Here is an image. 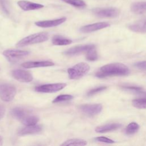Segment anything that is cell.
<instances>
[{
	"instance_id": "8fae6325",
	"label": "cell",
	"mask_w": 146,
	"mask_h": 146,
	"mask_svg": "<svg viewBox=\"0 0 146 146\" xmlns=\"http://www.w3.org/2000/svg\"><path fill=\"white\" fill-rule=\"evenodd\" d=\"M94 48H95V46L94 44H84L77 46L68 49L64 53L65 55L68 56H74L81 54L84 52L87 53V52H88L90 50Z\"/></svg>"
},
{
	"instance_id": "ba28073f",
	"label": "cell",
	"mask_w": 146,
	"mask_h": 146,
	"mask_svg": "<svg viewBox=\"0 0 146 146\" xmlns=\"http://www.w3.org/2000/svg\"><path fill=\"white\" fill-rule=\"evenodd\" d=\"M94 14L100 18H115L119 14L118 9L113 7L96 8L93 10Z\"/></svg>"
},
{
	"instance_id": "5b68a950",
	"label": "cell",
	"mask_w": 146,
	"mask_h": 146,
	"mask_svg": "<svg viewBox=\"0 0 146 146\" xmlns=\"http://www.w3.org/2000/svg\"><path fill=\"white\" fill-rule=\"evenodd\" d=\"M15 86L9 83L0 84V98L4 102H9L13 100L16 94Z\"/></svg>"
},
{
	"instance_id": "f546056e",
	"label": "cell",
	"mask_w": 146,
	"mask_h": 146,
	"mask_svg": "<svg viewBox=\"0 0 146 146\" xmlns=\"http://www.w3.org/2000/svg\"><path fill=\"white\" fill-rule=\"evenodd\" d=\"M134 66L138 69L141 70H146V60L137 62L134 64Z\"/></svg>"
},
{
	"instance_id": "484cf974",
	"label": "cell",
	"mask_w": 146,
	"mask_h": 146,
	"mask_svg": "<svg viewBox=\"0 0 146 146\" xmlns=\"http://www.w3.org/2000/svg\"><path fill=\"white\" fill-rule=\"evenodd\" d=\"M98 58V55L95 48L90 50L87 52L86 59L90 61H95Z\"/></svg>"
},
{
	"instance_id": "30bf717a",
	"label": "cell",
	"mask_w": 146,
	"mask_h": 146,
	"mask_svg": "<svg viewBox=\"0 0 146 146\" xmlns=\"http://www.w3.org/2000/svg\"><path fill=\"white\" fill-rule=\"evenodd\" d=\"M11 75L14 79L21 82L28 83L31 82L33 79L32 74L30 72L24 70H14L12 71Z\"/></svg>"
},
{
	"instance_id": "7402d4cb",
	"label": "cell",
	"mask_w": 146,
	"mask_h": 146,
	"mask_svg": "<svg viewBox=\"0 0 146 146\" xmlns=\"http://www.w3.org/2000/svg\"><path fill=\"white\" fill-rule=\"evenodd\" d=\"M87 144L86 140L79 139H72L67 140L62 143L61 145H85Z\"/></svg>"
},
{
	"instance_id": "44dd1931",
	"label": "cell",
	"mask_w": 146,
	"mask_h": 146,
	"mask_svg": "<svg viewBox=\"0 0 146 146\" xmlns=\"http://www.w3.org/2000/svg\"><path fill=\"white\" fill-rule=\"evenodd\" d=\"M144 96L133 99L132 101V104L133 107L138 109H146V92Z\"/></svg>"
},
{
	"instance_id": "2e32d148",
	"label": "cell",
	"mask_w": 146,
	"mask_h": 146,
	"mask_svg": "<svg viewBox=\"0 0 146 146\" xmlns=\"http://www.w3.org/2000/svg\"><path fill=\"white\" fill-rule=\"evenodd\" d=\"M54 63L50 61H30L26 62L22 64V67L25 68H31L41 67H49L54 66Z\"/></svg>"
},
{
	"instance_id": "4316f807",
	"label": "cell",
	"mask_w": 146,
	"mask_h": 146,
	"mask_svg": "<svg viewBox=\"0 0 146 146\" xmlns=\"http://www.w3.org/2000/svg\"><path fill=\"white\" fill-rule=\"evenodd\" d=\"M123 88L125 90L132 91L133 92L136 93H139L141 94L143 92L142 88L137 86H123Z\"/></svg>"
},
{
	"instance_id": "ffe728a7",
	"label": "cell",
	"mask_w": 146,
	"mask_h": 146,
	"mask_svg": "<svg viewBox=\"0 0 146 146\" xmlns=\"http://www.w3.org/2000/svg\"><path fill=\"white\" fill-rule=\"evenodd\" d=\"M52 43L54 45L64 46L71 44L72 40L60 35H55L52 38Z\"/></svg>"
},
{
	"instance_id": "3957f363",
	"label": "cell",
	"mask_w": 146,
	"mask_h": 146,
	"mask_svg": "<svg viewBox=\"0 0 146 146\" xmlns=\"http://www.w3.org/2000/svg\"><path fill=\"white\" fill-rule=\"evenodd\" d=\"M48 39V35L46 33H38L30 35L21 40H19L17 46L18 47H23L30 44L42 43L46 41Z\"/></svg>"
},
{
	"instance_id": "d4e9b609",
	"label": "cell",
	"mask_w": 146,
	"mask_h": 146,
	"mask_svg": "<svg viewBox=\"0 0 146 146\" xmlns=\"http://www.w3.org/2000/svg\"><path fill=\"white\" fill-rule=\"evenodd\" d=\"M74 98V96L71 95H58L57 97H56L53 100L52 103H59V102H66L68 100H71Z\"/></svg>"
},
{
	"instance_id": "ac0fdd59",
	"label": "cell",
	"mask_w": 146,
	"mask_h": 146,
	"mask_svg": "<svg viewBox=\"0 0 146 146\" xmlns=\"http://www.w3.org/2000/svg\"><path fill=\"white\" fill-rule=\"evenodd\" d=\"M121 127V124L119 123H112L106 125L98 126L95 128V131L99 133H106L115 131Z\"/></svg>"
},
{
	"instance_id": "8992f818",
	"label": "cell",
	"mask_w": 146,
	"mask_h": 146,
	"mask_svg": "<svg viewBox=\"0 0 146 146\" xmlns=\"http://www.w3.org/2000/svg\"><path fill=\"white\" fill-rule=\"evenodd\" d=\"M30 54L28 51L20 50H6L3 52V55L7 60L11 63H15L19 61L23 58L27 56Z\"/></svg>"
},
{
	"instance_id": "7a4b0ae2",
	"label": "cell",
	"mask_w": 146,
	"mask_h": 146,
	"mask_svg": "<svg viewBox=\"0 0 146 146\" xmlns=\"http://www.w3.org/2000/svg\"><path fill=\"white\" fill-rule=\"evenodd\" d=\"M10 112L13 117L25 125H35L39 121V117L37 116L22 107H15L11 110Z\"/></svg>"
},
{
	"instance_id": "9a60e30c",
	"label": "cell",
	"mask_w": 146,
	"mask_h": 146,
	"mask_svg": "<svg viewBox=\"0 0 146 146\" xmlns=\"http://www.w3.org/2000/svg\"><path fill=\"white\" fill-rule=\"evenodd\" d=\"M18 5L24 11H30V10H34L40 9L43 8L44 6L41 4L34 3L32 2H30L28 1H19L17 2Z\"/></svg>"
},
{
	"instance_id": "83f0119b",
	"label": "cell",
	"mask_w": 146,
	"mask_h": 146,
	"mask_svg": "<svg viewBox=\"0 0 146 146\" xmlns=\"http://www.w3.org/2000/svg\"><path fill=\"white\" fill-rule=\"evenodd\" d=\"M106 89H107V87H106V86H101V87L92 88L87 92V95L88 96H92L94 95H95L98 93H99V92L105 90Z\"/></svg>"
},
{
	"instance_id": "7c38bea8",
	"label": "cell",
	"mask_w": 146,
	"mask_h": 146,
	"mask_svg": "<svg viewBox=\"0 0 146 146\" xmlns=\"http://www.w3.org/2000/svg\"><path fill=\"white\" fill-rule=\"evenodd\" d=\"M109 26L110 24L107 22H98L84 26L80 28V30L83 33H90L106 28Z\"/></svg>"
},
{
	"instance_id": "4fadbf2b",
	"label": "cell",
	"mask_w": 146,
	"mask_h": 146,
	"mask_svg": "<svg viewBox=\"0 0 146 146\" xmlns=\"http://www.w3.org/2000/svg\"><path fill=\"white\" fill-rule=\"evenodd\" d=\"M42 130V127L40 125L35 124L32 125H26L18 131V134L19 136L36 134L41 132Z\"/></svg>"
},
{
	"instance_id": "cb8c5ba5",
	"label": "cell",
	"mask_w": 146,
	"mask_h": 146,
	"mask_svg": "<svg viewBox=\"0 0 146 146\" xmlns=\"http://www.w3.org/2000/svg\"><path fill=\"white\" fill-rule=\"evenodd\" d=\"M62 1L76 7H83L86 6V4L83 0H62Z\"/></svg>"
},
{
	"instance_id": "9c48e42d",
	"label": "cell",
	"mask_w": 146,
	"mask_h": 146,
	"mask_svg": "<svg viewBox=\"0 0 146 146\" xmlns=\"http://www.w3.org/2000/svg\"><path fill=\"white\" fill-rule=\"evenodd\" d=\"M79 110L84 114L93 116L99 113L103 108L101 104H86L79 106Z\"/></svg>"
},
{
	"instance_id": "1f68e13d",
	"label": "cell",
	"mask_w": 146,
	"mask_h": 146,
	"mask_svg": "<svg viewBox=\"0 0 146 146\" xmlns=\"http://www.w3.org/2000/svg\"><path fill=\"white\" fill-rule=\"evenodd\" d=\"M3 144V139L1 136H0V145H2Z\"/></svg>"
},
{
	"instance_id": "5bb4252c",
	"label": "cell",
	"mask_w": 146,
	"mask_h": 146,
	"mask_svg": "<svg viewBox=\"0 0 146 146\" xmlns=\"http://www.w3.org/2000/svg\"><path fill=\"white\" fill-rule=\"evenodd\" d=\"M66 21V18L62 17L58 19H55L53 20H47V21H38L35 23V24L40 27H51L58 26Z\"/></svg>"
},
{
	"instance_id": "603a6c76",
	"label": "cell",
	"mask_w": 146,
	"mask_h": 146,
	"mask_svg": "<svg viewBox=\"0 0 146 146\" xmlns=\"http://www.w3.org/2000/svg\"><path fill=\"white\" fill-rule=\"evenodd\" d=\"M140 128L139 125L135 122L130 123L125 128V133L127 135H132L137 132Z\"/></svg>"
},
{
	"instance_id": "d6986e66",
	"label": "cell",
	"mask_w": 146,
	"mask_h": 146,
	"mask_svg": "<svg viewBox=\"0 0 146 146\" xmlns=\"http://www.w3.org/2000/svg\"><path fill=\"white\" fill-rule=\"evenodd\" d=\"M131 10L133 13L138 14L146 13V2L133 3L131 6Z\"/></svg>"
},
{
	"instance_id": "f1b7e54d",
	"label": "cell",
	"mask_w": 146,
	"mask_h": 146,
	"mask_svg": "<svg viewBox=\"0 0 146 146\" xmlns=\"http://www.w3.org/2000/svg\"><path fill=\"white\" fill-rule=\"evenodd\" d=\"M95 140L98 141H99V142L108 143V144H112V143H115V141L113 140L108 139V138H107L106 137H104V136L97 137L95 138Z\"/></svg>"
},
{
	"instance_id": "4dcf8cb0",
	"label": "cell",
	"mask_w": 146,
	"mask_h": 146,
	"mask_svg": "<svg viewBox=\"0 0 146 146\" xmlns=\"http://www.w3.org/2000/svg\"><path fill=\"white\" fill-rule=\"evenodd\" d=\"M5 113V109L0 104V119H1L4 116Z\"/></svg>"
},
{
	"instance_id": "277c9868",
	"label": "cell",
	"mask_w": 146,
	"mask_h": 146,
	"mask_svg": "<svg viewBox=\"0 0 146 146\" xmlns=\"http://www.w3.org/2000/svg\"><path fill=\"white\" fill-rule=\"evenodd\" d=\"M90 68V66L86 63H79L67 70L68 77L71 79H79L88 72Z\"/></svg>"
},
{
	"instance_id": "52a82bcc",
	"label": "cell",
	"mask_w": 146,
	"mask_h": 146,
	"mask_svg": "<svg viewBox=\"0 0 146 146\" xmlns=\"http://www.w3.org/2000/svg\"><path fill=\"white\" fill-rule=\"evenodd\" d=\"M66 86V83H53V84H46L39 86H36L35 88V91L38 92L42 93H51L55 92L64 88Z\"/></svg>"
},
{
	"instance_id": "6da1fadb",
	"label": "cell",
	"mask_w": 146,
	"mask_h": 146,
	"mask_svg": "<svg viewBox=\"0 0 146 146\" xmlns=\"http://www.w3.org/2000/svg\"><path fill=\"white\" fill-rule=\"evenodd\" d=\"M129 73L128 67L121 63L107 64L100 68L96 72L95 76L99 78L110 76H125Z\"/></svg>"
},
{
	"instance_id": "e0dca14e",
	"label": "cell",
	"mask_w": 146,
	"mask_h": 146,
	"mask_svg": "<svg viewBox=\"0 0 146 146\" xmlns=\"http://www.w3.org/2000/svg\"><path fill=\"white\" fill-rule=\"evenodd\" d=\"M132 31L140 33H146V19L139 20L128 26Z\"/></svg>"
}]
</instances>
